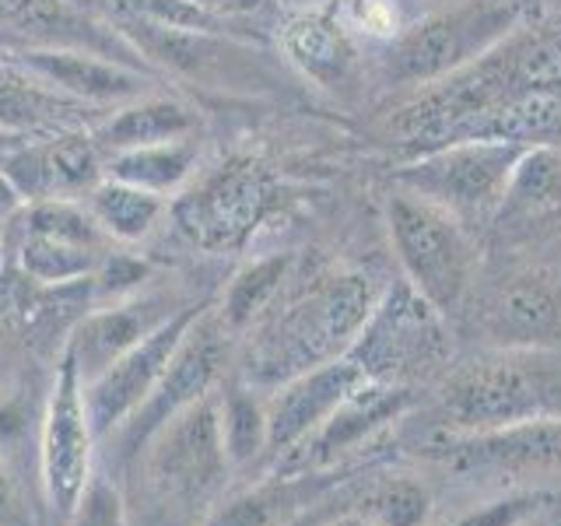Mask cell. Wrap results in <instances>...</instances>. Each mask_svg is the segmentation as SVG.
<instances>
[{
    "label": "cell",
    "instance_id": "6da1fadb",
    "mask_svg": "<svg viewBox=\"0 0 561 526\" xmlns=\"http://www.w3.org/2000/svg\"><path fill=\"white\" fill-rule=\"evenodd\" d=\"M390 130L408 158L456 140L561 145V14L530 18L478 64L414 92Z\"/></svg>",
    "mask_w": 561,
    "mask_h": 526
},
{
    "label": "cell",
    "instance_id": "7a4b0ae2",
    "mask_svg": "<svg viewBox=\"0 0 561 526\" xmlns=\"http://www.w3.org/2000/svg\"><path fill=\"white\" fill-rule=\"evenodd\" d=\"M382 291L365 271H333L288 306L271 309L245 347L242 382L271 393L309 368L344 358Z\"/></svg>",
    "mask_w": 561,
    "mask_h": 526
},
{
    "label": "cell",
    "instance_id": "3957f363",
    "mask_svg": "<svg viewBox=\"0 0 561 526\" xmlns=\"http://www.w3.org/2000/svg\"><path fill=\"white\" fill-rule=\"evenodd\" d=\"M432 432H488L561 421V347H488L446 368Z\"/></svg>",
    "mask_w": 561,
    "mask_h": 526
},
{
    "label": "cell",
    "instance_id": "277c9868",
    "mask_svg": "<svg viewBox=\"0 0 561 526\" xmlns=\"http://www.w3.org/2000/svg\"><path fill=\"white\" fill-rule=\"evenodd\" d=\"M530 18V0H453L386 43L379 78L393 92H421L488 57Z\"/></svg>",
    "mask_w": 561,
    "mask_h": 526
},
{
    "label": "cell",
    "instance_id": "5b68a950",
    "mask_svg": "<svg viewBox=\"0 0 561 526\" xmlns=\"http://www.w3.org/2000/svg\"><path fill=\"white\" fill-rule=\"evenodd\" d=\"M393 256L403 281L443 316L463 309L478 281V239L443 204L393 190L386 201Z\"/></svg>",
    "mask_w": 561,
    "mask_h": 526
},
{
    "label": "cell",
    "instance_id": "8992f818",
    "mask_svg": "<svg viewBox=\"0 0 561 526\" xmlns=\"http://www.w3.org/2000/svg\"><path fill=\"white\" fill-rule=\"evenodd\" d=\"M526 148L530 145L523 140H456L408 158L393 172V186L443 204L470 232H478L495 221Z\"/></svg>",
    "mask_w": 561,
    "mask_h": 526
},
{
    "label": "cell",
    "instance_id": "52a82bcc",
    "mask_svg": "<svg viewBox=\"0 0 561 526\" xmlns=\"http://www.w3.org/2000/svg\"><path fill=\"white\" fill-rule=\"evenodd\" d=\"M347 362H355L365 379L411 386L449 368V333L446 316L432 309L408 281L386 288L379 306L362 327L358 341L347 347Z\"/></svg>",
    "mask_w": 561,
    "mask_h": 526
},
{
    "label": "cell",
    "instance_id": "ba28073f",
    "mask_svg": "<svg viewBox=\"0 0 561 526\" xmlns=\"http://www.w3.org/2000/svg\"><path fill=\"white\" fill-rule=\"evenodd\" d=\"M277 204V183L256 158H228L172 204L175 228L207 253L239 250Z\"/></svg>",
    "mask_w": 561,
    "mask_h": 526
},
{
    "label": "cell",
    "instance_id": "9c48e42d",
    "mask_svg": "<svg viewBox=\"0 0 561 526\" xmlns=\"http://www.w3.org/2000/svg\"><path fill=\"white\" fill-rule=\"evenodd\" d=\"M92 449H95V432L84 408V379L75 358L60 347L57 376H53L49 386L43 432H39V473H43L46 502L67 519L75 513L88 478H92Z\"/></svg>",
    "mask_w": 561,
    "mask_h": 526
},
{
    "label": "cell",
    "instance_id": "30bf717a",
    "mask_svg": "<svg viewBox=\"0 0 561 526\" xmlns=\"http://www.w3.org/2000/svg\"><path fill=\"white\" fill-rule=\"evenodd\" d=\"M204 309L207 302L175 309L169 320H162L151 333H145L130 351H123L105 373L84 382V408H88V421H92L95 438L119 432L127 425V418L154 393V386L162 382L175 347L183 344L186 330L197 323V316Z\"/></svg>",
    "mask_w": 561,
    "mask_h": 526
},
{
    "label": "cell",
    "instance_id": "8fae6325",
    "mask_svg": "<svg viewBox=\"0 0 561 526\" xmlns=\"http://www.w3.org/2000/svg\"><path fill=\"white\" fill-rule=\"evenodd\" d=\"M228 338H232V333L221 323V316L207 306L197 316V323L186 330L183 344L175 347V355L165 368L162 382L154 386V393L140 403L127 418V425L119 428L123 449L130 453V449L148 446V438L162 428L169 418L186 411L190 403H197L201 397L215 393V386L225 376Z\"/></svg>",
    "mask_w": 561,
    "mask_h": 526
},
{
    "label": "cell",
    "instance_id": "7c38bea8",
    "mask_svg": "<svg viewBox=\"0 0 561 526\" xmlns=\"http://www.w3.org/2000/svg\"><path fill=\"white\" fill-rule=\"evenodd\" d=\"M148 473L162 495L193 502L215 491L228 470L218 393H207L169 418L148 438Z\"/></svg>",
    "mask_w": 561,
    "mask_h": 526
},
{
    "label": "cell",
    "instance_id": "4fadbf2b",
    "mask_svg": "<svg viewBox=\"0 0 561 526\" xmlns=\"http://www.w3.org/2000/svg\"><path fill=\"white\" fill-rule=\"evenodd\" d=\"M0 172L25 204L84 201L105 180V151L92 130L32 137L4 155Z\"/></svg>",
    "mask_w": 561,
    "mask_h": 526
},
{
    "label": "cell",
    "instance_id": "5bb4252c",
    "mask_svg": "<svg viewBox=\"0 0 561 526\" xmlns=\"http://www.w3.org/2000/svg\"><path fill=\"white\" fill-rule=\"evenodd\" d=\"M417 453L449 470H499L540 473L561 470V421H526V425L488 432H432L417 443Z\"/></svg>",
    "mask_w": 561,
    "mask_h": 526
},
{
    "label": "cell",
    "instance_id": "9a60e30c",
    "mask_svg": "<svg viewBox=\"0 0 561 526\" xmlns=\"http://www.w3.org/2000/svg\"><path fill=\"white\" fill-rule=\"evenodd\" d=\"M478 327L491 347H561V277L519 267L484 295Z\"/></svg>",
    "mask_w": 561,
    "mask_h": 526
},
{
    "label": "cell",
    "instance_id": "2e32d148",
    "mask_svg": "<svg viewBox=\"0 0 561 526\" xmlns=\"http://www.w3.org/2000/svg\"><path fill=\"white\" fill-rule=\"evenodd\" d=\"M8 57L18 60L35 78L46 81L57 92L95 105V110H116L123 102L148 95L145 70L119 64L92 49L78 46H18L8 49Z\"/></svg>",
    "mask_w": 561,
    "mask_h": 526
},
{
    "label": "cell",
    "instance_id": "e0dca14e",
    "mask_svg": "<svg viewBox=\"0 0 561 526\" xmlns=\"http://www.w3.org/2000/svg\"><path fill=\"white\" fill-rule=\"evenodd\" d=\"M414 403L411 386H390L365 379L337 411H333L320 428H316L302 446L288 453L285 473L291 470H330L341 456L355 453L358 446L373 443L390 421H397Z\"/></svg>",
    "mask_w": 561,
    "mask_h": 526
},
{
    "label": "cell",
    "instance_id": "ac0fdd59",
    "mask_svg": "<svg viewBox=\"0 0 561 526\" xmlns=\"http://www.w3.org/2000/svg\"><path fill=\"white\" fill-rule=\"evenodd\" d=\"M365 382V373L347 358L309 368V373L280 382L267 393V449L291 453L341 408Z\"/></svg>",
    "mask_w": 561,
    "mask_h": 526
},
{
    "label": "cell",
    "instance_id": "d6986e66",
    "mask_svg": "<svg viewBox=\"0 0 561 526\" xmlns=\"http://www.w3.org/2000/svg\"><path fill=\"white\" fill-rule=\"evenodd\" d=\"M105 113L110 110H95L49 88L32 70L11 60L8 49L0 53V134L32 140L67 130H92Z\"/></svg>",
    "mask_w": 561,
    "mask_h": 526
},
{
    "label": "cell",
    "instance_id": "ffe728a7",
    "mask_svg": "<svg viewBox=\"0 0 561 526\" xmlns=\"http://www.w3.org/2000/svg\"><path fill=\"white\" fill-rule=\"evenodd\" d=\"M0 28L22 35L28 46H78L148 70L145 57L123 39L116 25H99L67 0H0Z\"/></svg>",
    "mask_w": 561,
    "mask_h": 526
},
{
    "label": "cell",
    "instance_id": "44dd1931",
    "mask_svg": "<svg viewBox=\"0 0 561 526\" xmlns=\"http://www.w3.org/2000/svg\"><path fill=\"white\" fill-rule=\"evenodd\" d=\"M169 309H158V302L151 298H140V302H110L102 309L84 312L81 320L70 327L64 351L75 358L81 379H95L99 373H105L123 351H130L145 333H151L162 320H169Z\"/></svg>",
    "mask_w": 561,
    "mask_h": 526
},
{
    "label": "cell",
    "instance_id": "7402d4cb",
    "mask_svg": "<svg viewBox=\"0 0 561 526\" xmlns=\"http://www.w3.org/2000/svg\"><path fill=\"white\" fill-rule=\"evenodd\" d=\"M277 46L306 78L337 88L358 64L355 35L344 28L337 8H298L277 28Z\"/></svg>",
    "mask_w": 561,
    "mask_h": 526
},
{
    "label": "cell",
    "instance_id": "603a6c76",
    "mask_svg": "<svg viewBox=\"0 0 561 526\" xmlns=\"http://www.w3.org/2000/svg\"><path fill=\"white\" fill-rule=\"evenodd\" d=\"M333 484H337V478L330 470L277 473V478L245 488L215 505L201 526H291Z\"/></svg>",
    "mask_w": 561,
    "mask_h": 526
},
{
    "label": "cell",
    "instance_id": "cb8c5ba5",
    "mask_svg": "<svg viewBox=\"0 0 561 526\" xmlns=\"http://www.w3.org/2000/svg\"><path fill=\"white\" fill-rule=\"evenodd\" d=\"M201 127V116L193 105L172 99V95H140L134 102H123L116 110L105 113L92 134L105 155L162 145L175 137H193Z\"/></svg>",
    "mask_w": 561,
    "mask_h": 526
},
{
    "label": "cell",
    "instance_id": "d4e9b609",
    "mask_svg": "<svg viewBox=\"0 0 561 526\" xmlns=\"http://www.w3.org/2000/svg\"><path fill=\"white\" fill-rule=\"evenodd\" d=\"M561 215V145H530L505 190V201L491 225L502 232L534 228Z\"/></svg>",
    "mask_w": 561,
    "mask_h": 526
},
{
    "label": "cell",
    "instance_id": "484cf974",
    "mask_svg": "<svg viewBox=\"0 0 561 526\" xmlns=\"http://www.w3.org/2000/svg\"><path fill=\"white\" fill-rule=\"evenodd\" d=\"M201 162V145L197 134L193 137H175L162 140V145H145V148H127L116 155H105V175L119 183L140 186L158 197H172L180 193Z\"/></svg>",
    "mask_w": 561,
    "mask_h": 526
},
{
    "label": "cell",
    "instance_id": "4316f807",
    "mask_svg": "<svg viewBox=\"0 0 561 526\" xmlns=\"http://www.w3.org/2000/svg\"><path fill=\"white\" fill-rule=\"evenodd\" d=\"M14 260L18 271L28 277V285L43 288H64V285H84L92 281V274L102 263V250H88V245H75L64 239H53L43 232H32L22 221L14 218Z\"/></svg>",
    "mask_w": 561,
    "mask_h": 526
},
{
    "label": "cell",
    "instance_id": "83f0119b",
    "mask_svg": "<svg viewBox=\"0 0 561 526\" xmlns=\"http://www.w3.org/2000/svg\"><path fill=\"white\" fill-rule=\"evenodd\" d=\"M84 204L95 215V221L102 225V232L116 242L148 239L169 215L165 197H158V193H148L140 186H130V183L110 180V175L88 193Z\"/></svg>",
    "mask_w": 561,
    "mask_h": 526
},
{
    "label": "cell",
    "instance_id": "f1b7e54d",
    "mask_svg": "<svg viewBox=\"0 0 561 526\" xmlns=\"http://www.w3.org/2000/svg\"><path fill=\"white\" fill-rule=\"evenodd\" d=\"M291 271V253H271L250 260L245 267L228 281V288L221 295V306L215 309L221 316V323L228 333H242L256 327L277 302L285 277Z\"/></svg>",
    "mask_w": 561,
    "mask_h": 526
},
{
    "label": "cell",
    "instance_id": "f546056e",
    "mask_svg": "<svg viewBox=\"0 0 561 526\" xmlns=\"http://www.w3.org/2000/svg\"><path fill=\"white\" fill-rule=\"evenodd\" d=\"M221 411V443L228 467H242L256 460L267 449V403L256 397L253 386L225 382V393H218Z\"/></svg>",
    "mask_w": 561,
    "mask_h": 526
},
{
    "label": "cell",
    "instance_id": "4dcf8cb0",
    "mask_svg": "<svg viewBox=\"0 0 561 526\" xmlns=\"http://www.w3.org/2000/svg\"><path fill=\"white\" fill-rule=\"evenodd\" d=\"M351 513L365 516L376 526H425L432 499L421 481L408 478V473H393V478H379L368 484Z\"/></svg>",
    "mask_w": 561,
    "mask_h": 526
},
{
    "label": "cell",
    "instance_id": "1f68e13d",
    "mask_svg": "<svg viewBox=\"0 0 561 526\" xmlns=\"http://www.w3.org/2000/svg\"><path fill=\"white\" fill-rule=\"evenodd\" d=\"M116 18L127 22L154 25V28H172V32H210V35H232V39H245L236 32V22L210 14L197 8L193 0H110Z\"/></svg>",
    "mask_w": 561,
    "mask_h": 526
},
{
    "label": "cell",
    "instance_id": "d6a6232c",
    "mask_svg": "<svg viewBox=\"0 0 561 526\" xmlns=\"http://www.w3.org/2000/svg\"><path fill=\"white\" fill-rule=\"evenodd\" d=\"M337 18L351 35H365V39H376L382 46L397 39L403 28L397 0H344Z\"/></svg>",
    "mask_w": 561,
    "mask_h": 526
},
{
    "label": "cell",
    "instance_id": "836d02e7",
    "mask_svg": "<svg viewBox=\"0 0 561 526\" xmlns=\"http://www.w3.org/2000/svg\"><path fill=\"white\" fill-rule=\"evenodd\" d=\"M548 502H551L548 491H513V495H502L495 502L473 508V513L460 516L449 526H526L548 508Z\"/></svg>",
    "mask_w": 561,
    "mask_h": 526
},
{
    "label": "cell",
    "instance_id": "e575fe53",
    "mask_svg": "<svg viewBox=\"0 0 561 526\" xmlns=\"http://www.w3.org/2000/svg\"><path fill=\"white\" fill-rule=\"evenodd\" d=\"M70 526H127V505L105 473L92 470L75 513H70Z\"/></svg>",
    "mask_w": 561,
    "mask_h": 526
},
{
    "label": "cell",
    "instance_id": "d590c367",
    "mask_svg": "<svg viewBox=\"0 0 561 526\" xmlns=\"http://www.w3.org/2000/svg\"><path fill=\"white\" fill-rule=\"evenodd\" d=\"M145 277H148L145 260H134L127 253H105L99 271L92 274V288L99 298H113V302H119V298H127L130 291L145 285Z\"/></svg>",
    "mask_w": 561,
    "mask_h": 526
},
{
    "label": "cell",
    "instance_id": "8d00e7d4",
    "mask_svg": "<svg viewBox=\"0 0 561 526\" xmlns=\"http://www.w3.org/2000/svg\"><path fill=\"white\" fill-rule=\"evenodd\" d=\"M0 526H35L28 502L22 495V484H18L14 470L4 464V456H0Z\"/></svg>",
    "mask_w": 561,
    "mask_h": 526
},
{
    "label": "cell",
    "instance_id": "74e56055",
    "mask_svg": "<svg viewBox=\"0 0 561 526\" xmlns=\"http://www.w3.org/2000/svg\"><path fill=\"white\" fill-rule=\"evenodd\" d=\"M197 8L225 18V22H239V18H253L271 8V0H193Z\"/></svg>",
    "mask_w": 561,
    "mask_h": 526
},
{
    "label": "cell",
    "instance_id": "f35d334b",
    "mask_svg": "<svg viewBox=\"0 0 561 526\" xmlns=\"http://www.w3.org/2000/svg\"><path fill=\"white\" fill-rule=\"evenodd\" d=\"M25 207V201L18 197V190L4 180L0 172V263H4V250H8V236H11V225L18 218V210Z\"/></svg>",
    "mask_w": 561,
    "mask_h": 526
},
{
    "label": "cell",
    "instance_id": "ab89813d",
    "mask_svg": "<svg viewBox=\"0 0 561 526\" xmlns=\"http://www.w3.org/2000/svg\"><path fill=\"white\" fill-rule=\"evenodd\" d=\"M327 526H376V523H368V519L358 516V513H344V516H337V519H330Z\"/></svg>",
    "mask_w": 561,
    "mask_h": 526
},
{
    "label": "cell",
    "instance_id": "60d3db41",
    "mask_svg": "<svg viewBox=\"0 0 561 526\" xmlns=\"http://www.w3.org/2000/svg\"><path fill=\"white\" fill-rule=\"evenodd\" d=\"M18 145V137H8V134H0V162H4V155Z\"/></svg>",
    "mask_w": 561,
    "mask_h": 526
},
{
    "label": "cell",
    "instance_id": "b9f144b4",
    "mask_svg": "<svg viewBox=\"0 0 561 526\" xmlns=\"http://www.w3.org/2000/svg\"><path fill=\"white\" fill-rule=\"evenodd\" d=\"M526 526H548V523H540V516H537V519H530V523H526Z\"/></svg>",
    "mask_w": 561,
    "mask_h": 526
}]
</instances>
